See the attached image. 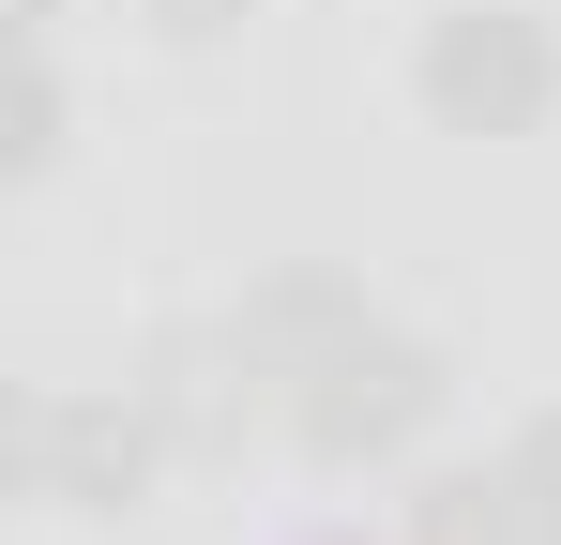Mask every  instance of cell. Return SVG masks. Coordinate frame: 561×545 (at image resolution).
<instances>
[{
  "mask_svg": "<svg viewBox=\"0 0 561 545\" xmlns=\"http://www.w3.org/2000/svg\"><path fill=\"white\" fill-rule=\"evenodd\" d=\"M0 469H15V500H46V515H137L152 485H168V425H152V394L122 379H31L15 409H0Z\"/></svg>",
  "mask_w": 561,
  "mask_h": 545,
  "instance_id": "cell-1",
  "label": "cell"
},
{
  "mask_svg": "<svg viewBox=\"0 0 561 545\" xmlns=\"http://www.w3.org/2000/svg\"><path fill=\"white\" fill-rule=\"evenodd\" d=\"M440 349L425 334H394V318H365V334H334V349L288 379V440L319 454V469H394V454H425V425H440Z\"/></svg>",
  "mask_w": 561,
  "mask_h": 545,
  "instance_id": "cell-2",
  "label": "cell"
},
{
  "mask_svg": "<svg viewBox=\"0 0 561 545\" xmlns=\"http://www.w3.org/2000/svg\"><path fill=\"white\" fill-rule=\"evenodd\" d=\"M410 91H425L440 137H485V152H501V137H547V106H561V31L531 15V0H440Z\"/></svg>",
  "mask_w": 561,
  "mask_h": 545,
  "instance_id": "cell-3",
  "label": "cell"
},
{
  "mask_svg": "<svg viewBox=\"0 0 561 545\" xmlns=\"http://www.w3.org/2000/svg\"><path fill=\"white\" fill-rule=\"evenodd\" d=\"M137 394H152V425H168V454H228L259 409H274V379L243 363V334L213 318V334H168V349L137 363Z\"/></svg>",
  "mask_w": 561,
  "mask_h": 545,
  "instance_id": "cell-4",
  "label": "cell"
},
{
  "mask_svg": "<svg viewBox=\"0 0 561 545\" xmlns=\"http://www.w3.org/2000/svg\"><path fill=\"white\" fill-rule=\"evenodd\" d=\"M365 318H379V303H365V288H350L334 258H274L259 288H243V303H228V334H243V363L274 379V409H288V379L334 349V334H365Z\"/></svg>",
  "mask_w": 561,
  "mask_h": 545,
  "instance_id": "cell-5",
  "label": "cell"
},
{
  "mask_svg": "<svg viewBox=\"0 0 561 545\" xmlns=\"http://www.w3.org/2000/svg\"><path fill=\"white\" fill-rule=\"evenodd\" d=\"M516 531H531V469H516V454L440 469V485L410 500V545H516Z\"/></svg>",
  "mask_w": 561,
  "mask_h": 545,
  "instance_id": "cell-6",
  "label": "cell"
},
{
  "mask_svg": "<svg viewBox=\"0 0 561 545\" xmlns=\"http://www.w3.org/2000/svg\"><path fill=\"white\" fill-rule=\"evenodd\" d=\"M61 121H77V106H61V61L15 46V61H0V182H46V167H61Z\"/></svg>",
  "mask_w": 561,
  "mask_h": 545,
  "instance_id": "cell-7",
  "label": "cell"
},
{
  "mask_svg": "<svg viewBox=\"0 0 561 545\" xmlns=\"http://www.w3.org/2000/svg\"><path fill=\"white\" fill-rule=\"evenodd\" d=\"M137 15H152V31H168V46H213V31H228V15H243V0H137Z\"/></svg>",
  "mask_w": 561,
  "mask_h": 545,
  "instance_id": "cell-8",
  "label": "cell"
},
{
  "mask_svg": "<svg viewBox=\"0 0 561 545\" xmlns=\"http://www.w3.org/2000/svg\"><path fill=\"white\" fill-rule=\"evenodd\" d=\"M516 469H531V485L561 500V409H531V425H516Z\"/></svg>",
  "mask_w": 561,
  "mask_h": 545,
  "instance_id": "cell-9",
  "label": "cell"
},
{
  "mask_svg": "<svg viewBox=\"0 0 561 545\" xmlns=\"http://www.w3.org/2000/svg\"><path fill=\"white\" fill-rule=\"evenodd\" d=\"M46 15H61V0H0V46H46Z\"/></svg>",
  "mask_w": 561,
  "mask_h": 545,
  "instance_id": "cell-10",
  "label": "cell"
}]
</instances>
